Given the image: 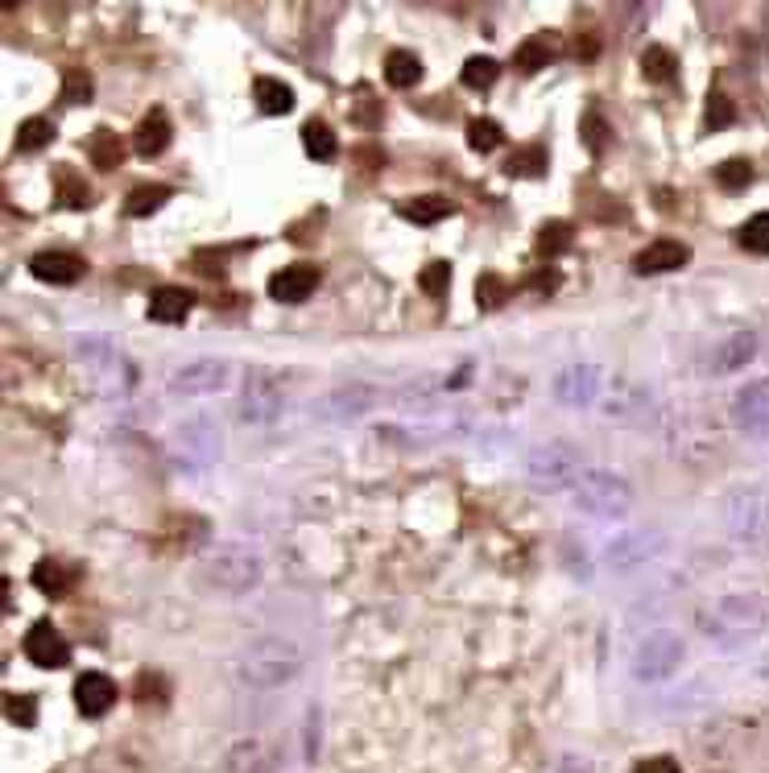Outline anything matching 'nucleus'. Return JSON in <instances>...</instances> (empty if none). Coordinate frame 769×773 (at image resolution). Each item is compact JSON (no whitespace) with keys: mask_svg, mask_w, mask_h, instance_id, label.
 Returning a JSON list of instances; mask_svg holds the SVG:
<instances>
[{"mask_svg":"<svg viewBox=\"0 0 769 773\" xmlns=\"http://www.w3.org/2000/svg\"><path fill=\"white\" fill-rule=\"evenodd\" d=\"M75 368L83 385L104 401H124L136 385V364L100 335H88L75 344Z\"/></svg>","mask_w":769,"mask_h":773,"instance_id":"nucleus-1","label":"nucleus"},{"mask_svg":"<svg viewBox=\"0 0 769 773\" xmlns=\"http://www.w3.org/2000/svg\"><path fill=\"white\" fill-rule=\"evenodd\" d=\"M261 571H265L261 555L244 542H215L195 562L199 583L208 591H215V596H244V591H253L261 583Z\"/></svg>","mask_w":769,"mask_h":773,"instance_id":"nucleus-2","label":"nucleus"},{"mask_svg":"<svg viewBox=\"0 0 769 773\" xmlns=\"http://www.w3.org/2000/svg\"><path fill=\"white\" fill-rule=\"evenodd\" d=\"M302 670V650L290 637H256L236 653V674L253 691H273Z\"/></svg>","mask_w":769,"mask_h":773,"instance_id":"nucleus-3","label":"nucleus"},{"mask_svg":"<svg viewBox=\"0 0 769 773\" xmlns=\"http://www.w3.org/2000/svg\"><path fill=\"white\" fill-rule=\"evenodd\" d=\"M699 629L711 641H720V645H740V641L757 637L761 629H769V604L753 591H732V596L704 608Z\"/></svg>","mask_w":769,"mask_h":773,"instance_id":"nucleus-4","label":"nucleus"},{"mask_svg":"<svg viewBox=\"0 0 769 773\" xmlns=\"http://www.w3.org/2000/svg\"><path fill=\"white\" fill-rule=\"evenodd\" d=\"M166 451L182 471H208L224 451V439L208 414H191V418L170 426Z\"/></svg>","mask_w":769,"mask_h":773,"instance_id":"nucleus-5","label":"nucleus"},{"mask_svg":"<svg viewBox=\"0 0 769 773\" xmlns=\"http://www.w3.org/2000/svg\"><path fill=\"white\" fill-rule=\"evenodd\" d=\"M725 526L737 542L769 550V488L740 485L725 500Z\"/></svg>","mask_w":769,"mask_h":773,"instance_id":"nucleus-6","label":"nucleus"},{"mask_svg":"<svg viewBox=\"0 0 769 773\" xmlns=\"http://www.w3.org/2000/svg\"><path fill=\"white\" fill-rule=\"evenodd\" d=\"M575 509H584L591 517H625L634 509V488L625 476L604 468H588L579 480L571 485Z\"/></svg>","mask_w":769,"mask_h":773,"instance_id":"nucleus-7","label":"nucleus"},{"mask_svg":"<svg viewBox=\"0 0 769 773\" xmlns=\"http://www.w3.org/2000/svg\"><path fill=\"white\" fill-rule=\"evenodd\" d=\"M584 455H579V447H571V443H563V439H550V443H538L534 451L526 455V476L534 480L538 488H571L579 476H584Z\"/></svg>","mask_w":769,"mask_h":773,"instance_id":"nucleus-8","label":"nucleus"},{"mask_svg":"<svg viewBox=\"0 0 769 773\" xmlns=\"http://www.w3.org/2000/svg\"><path fill=\"white\" fill-rule=\"evenodd\" d=\"M286 409V389L282 380L265 373V368H253L241 385V397H236V414H241L244 426H273Z\"/></svg>","mask_w":769,"mask_h":773,"instance_id":"nucleus-9","label":"nucleus"},{"mask_svg":"<svg viewBox=\"0 0 769 773\" xmlns=\"http://www.w3.org/2000/svg\"><path fill=\"white\" fill-rule=\"evenodd\" d=\"M666 546H670V538H666L662 530H625L620 538L608 542L604 567H608L613 576H634V571L654 567V562L662 559Z\"/></svg>","mask_w":769,"mask_h":773,"instance_id":"nucleus-10","label":"nucleus"},{"mask_svg":"<svg viewBox=\"0 0 769 773\" xmlns=\"http://www.w3.org/2000/svg\"><path fill=\"white\" fill-rule=\"evenodd\" d=\"M232 385V364L227 360H215V356H203V360H186L179 364L166 380V394L186 401V397H208V394H220Z\"/></svg>","mask_w":769,"mask_h":773,"instance_id":"nucleus-11","label":"nucleus"},{"mask_svg":"<svg viewBox=\"0 0 769 773\" xmlns=\"http://www.w3.org/2000/svg\"><path fill=\"white\" fill-rule=\"evenodd\" d=\"M682 662V637L670 629H654V633L637 645L634 653V674L641 682H658L666 674H675Z\"/></svg>","mask_w":769,"mask_h":773,"instance_id":"nucleus-12","label":"nucleus"},{"mask_svg":"<svg viewBox=\"0 0 769 773\" xmlns=\"http://www.w3.org/2000/svg\"><path fill=\"white\" fill-rule=\"evenodd\" d=\"M732 426H737L740 435H749V439H766L769 435V377L761 380H749L737 397H732Z\"/></svg>","mask_w":769,"mask_h":773,"instance_id":"nucleus-13","label":"nucleus"},{"mask_svg":"<svg viewBox=\"0 0 769 773\" xmlns=\"http://www.w3.org/2000/svg\"><path fill=\"white\" fill-rule=\"evenodd\" d=\"M600 394L604 389H600V368H596V364L571 360L555 373V397L563 401V406H575V409L596 406Z\"/></svg>","mask_w":769,"mask_h":773,"instance_id":"nucleus-14","label":"nucleus"},{"mask_svg":"<svg viewBox=\"0 0 769 773\" xmlns=\"http://www.w3.org/2000/svg\"><path fill=\"white\" fill-rule=\"evenodd\" d=\"M21 650H26V658H30L33 667L42 670H62L71 662V645L62 641V633L50 621L33 624L30 633H26V641H21Z\"/></svg>","mask_w":769,"mask_h":773,"instance_id":"nucleus-15","label":"nucleus"},{"mask_svg":"<svg viewBox=\"0 0 769 773\" xmlns=\"http://www.w3.org/2000/svg\"><path fill=\"white\" fill-rule=\"evenodd\" d=\"M83 257L75 253H67V248H42V253H33L30 257V273L45 286H75L79 277H83Z\"/></svg>","mask_w":769,"mask_h":773,"instance_id":"nucleus-16","label":"nucleus"},{"mask_svg":"<svg viewBox=\"0 0 769 773\" xmlns=\"http://www.w3.org/2000/svg\"><path fill=\"white\" fill-rule=\"evenodd\" d=\"M265 289H270L273 303H306V298L318 289V265H306V261L286 265V269L273 273Z\"/></svg>","mask_w":769,"mask_h":773,"instance_id":"nucleus-17","label":"nucleus"},{"mask_svg":"<svg viewBox=\"0 0 769 773\" xmlns=\"http://www.w3.org/2000/svg\"><path fill=\"white\" fill-rule=\"evenodd\" d=\"M373 406H377V389H373V385H340V389H332V394L318 401L315 414L347 423V418H361L364 409H373Z\"/></svg>","mask_w":769,"mask_h":773,"instance_id":"nucleus-18","label":"nucleus"},{"mask_svg":"<svg viewBox=\"0 0 769 773\" xmlns=\"http://www.w3.org/2000/svg\"><path fill=\"white\" fill-rule=\"evenodd\" d=\"M117 695H121V691H117V682L108 679V674H100V670H88V674H79V679H75V708L88 715V720L112 712Z\"/></svg>","mask_w":769,"mask_h":773,"instance_id":"nucleus-19","label":"nucleus"},{"mask_svg":"<svg viewBox=\"0 0 769 773\" xmlns=\"http://www.w3.org/2000/svg\"><path fill=\"white\" fill-rule=\"evenodd\" d=\"M691 261V248L682 241H654L646 244L641 253L634 257V273H641V277H654V273H670V269H682Z\"/></svg>","mask_w":769,"mask_h":773,"instance_id":"nucleus-20","label":"nucleus"},{"mask_svg":"<svg viewBox=\"0 0 769 773\" xmlns=\"http://www.w3.org/2000/svg\"><path fill=\"white\" fill-rule=\"evenodd\" d=\"M757 356V335L753 332H745V327H737V332H728L716 348H711V373H737V368H745V364Z\"/></svg>","mask_w":769,"mask_h":773,"instance_id":"nucleus-21","label":"nucleus"},{"mask_svg":"<svg viewBox=\"0 0 769 773\" xmlns=\"http://www.w3.org/2000/svg\"><path fill=\"white\" fill-rule=\"evenodd\" d=\"M600 406L608 418H637L641 409H649V389L629 377H617L613 380V389L600 394Z\"/></svg>","mask_w":769,"mask_h":773,"instance_id":"nucleus-22","label":"nucleus"},{"mask_svg":"<svg viewBox=\"0 0 769 773\" xmlns=\"http://www.w3.org/2000/svg\"><path fill=\"white\" fill-rule=\"evenodd\" d=\"M227 770L232 773H273L277 770V744L265 741V736L241 741L232 753H227Z\"/></svg>","mask_w":769,"mask_h":773,"instance_id":"nucleus-23","label":"nucleus"},{"mask_svg":"<svg viewBox=\"0 0 769 773\" xmlns=\"http://www.w3.org/2000/svg\"><path fill=\"white\" fill-rule=\"evenodd\" d=\"M170 136H174L170 116L162 112V108H153V112H145L141 124L133 129V150L141 153V157H158V153H166Z\"/></svg>","mask_w":769,"mask_h":773,"instance_id":"nucleus-24","label":"nucleus"},{"mask_svg":"<svg viewBox=\"0 0 769 773\" xmlns=\"http://www.w3.org/2000/svg\"><path fill=\"white\" fill-rule=\"evenodd\" d=\"M75 579H79V571L71 562H62V559L33 562V588L42 591V596H50V600H62L67 591L75 588Z\"/></svg>","mask_w":769,"mask_h":773,"instance_id":"nucleus-25","label":"nucleus"},{"mask_svg":"<svg viewBox=\"0 0 769 773\" xmlns=\"http://www.w3.org/2000/svg\"><path fill=\"white\" fill-rule=\"evenodd\" d=\"M195 306V294L182 286H158L150 294V318L153 323H182Z\"/></svg>","mask_w":769,"mask_h":773,"instance_id":"nucleus-26","label":"nucleus"},{"mask_svg":"<svg viewBox=\"0 0 769 773\" xmlns=\"http://www.w3.org/2000/svg\"><path fill=\"white\" fill-rule=\"evenodd\" d=\"M253 100L265 116H286L294 108V88L286 79H273V75H256L253 79Z\"/></svg>","mask_w":769,"mask_h":773,"instance_id":"nucleus-27","label":"nucleus"},{"mask_svg":"<svg viewBox=\"0 0 769 773\" xmlns=\"http://www.w3.org/2000/svg\"><path fill=\"white\" fill-rule=\"evenodd\" d=\"M455 212V203L447 195H414L397 203V215L409 220V224H438Z\"/></svg>","mask_w":769,"mask_h":773,"instance_id":"nucleus-28","label":"nucleus"},{"mask_svg":"<svg viewBox=\"0 0 769 773\" xmlns=\"http://www.w3.org/2000/svg\"><path fill=\"white\" fill-rule=\"evenodd\" d=\"M550 59H555V38L550 33H534V38H526L513 50V67L522 75H538L543 67H550Z\"/></svg>","mask_w":769,"mask_h":773,"instance_id":"nucleus-29","label":"nucleus"},{"mask_svg":"<svg viewBox=\"0 0 769 773\" xmlns=\"http://www.w3.org/2000/svg\"><path fill=\"white\" fill-rule=\"evenodd\" d=\"M54 199H59V207H71V212H83V207H91V203H95L91 186L79 179L71 166L54 170Z\"/></svg>","mask_w":769,"mask_h":773,"instance_id":"nucleus-30","label":"nucleus"},{"mask_svg":"<svg viewBox=\"0 0 769 773\" xmlns=\"http://www.w3.org/2000/svg\"><path fill=\"white\" fill-rule=\"evenodd\" d=\"M423 79V59L414 54V50H389L385 54V83L389 88H414Z\"/></svg>","mask_w":769,"mask_h":773,"instance_id":"nucleus-31","label":"nucleus"},{"mask_svg":"<svg viewBox=\"0 0 769 773\" xmlns=\"http://www.w3.org/2000/svg\"><path fill=\"white\" fill-rule=\"evenodd\" d=\"M88 157H91V166H100V170H117L124 162V145H121V133H112V129H95V133L88 136Z\"/></svg>","mask_w":769,"mask_h":773,"instance_id":"nucleus-32","label":"nucleus"},{"mask_svg":"<svg viewBox=\"0 0 769 773\" xmlns=\"http://www.w3.org/2000/svg\"><path fill=\"white\" fill-rule=\"evenodd\" d=\"M302 150H306V157H315V162H332L335 150H340L332 124L318 121V116H311V121L302 124Z\"/></svg>","mask_w":769,"mask_h":773,"instance_id":"nucleus-33","label":"nucleus"},{"mask_svg":"<svg viewBox=\"0 0 769 773\" xmlns=\"http://www.w3.org/2000/svg\"><path fill=\"white\" fill-rule=\"evenodd\" d=\"M571 244H575V227L567 224V220H546V224L538 227V241H534V248H538V257L555 261V257H563Z\"/></svg>","mask_w":769,"mask_h":773,"instance_id":"nucleus-34","label":"nucleus"},{"mask_svg":"<svg viewBox=\"0 0 769 773\" xmlns=\"http://www.w3.org/2000/svg\"><path fill=\"white\" fill-rule=\"evenodd\" d=\"M166 199H170V186H162V182H141V186H133V191H129V199H124V215L145 220V215L158 212Z\"/></svg>","mask_w":769,"mask_h":773,"instance_id":"nucleus-35","label":"nucleus"},{"mask_svg":"<svg viewBox=\"0 0 769 773\" xmlns=\"http://www.w3.org/2000/svg\"><path fill=\"white\" fill-rule=\"evenodd\" d=\"M675 71H679L675 50H666V45H658V42L641 50V75H646L649 83H670V79H675Z\"/></svg>","mask_w":769,"mask_h":773,"instance_id":"nucleus-36","label":"nucleus"},{"mask_svg":"<svg viewBox=\"0 0 769 773\" xmlns=\"http://www.w3.org/2000/svg\"><path fill=\"white\" fill-rule=\"evenodd\" d=\"M133 699L141 708H166L170 703V679L158 670H141L133 682Z\"/></svg>","mask_w":769,"mask_h":773,"instance_id":"nucleus-37","label":"nucleus"},{"mask_svg":"<svg viewBox=\"0 0 769 773\" xmlns=\"http://www.w3.org/2000/svg\"><path fill=\"white\" fill-rule=\"evenodd\" d=\"M543 170H546L543 145H522V150L505 162V174H509V179H543Z\"/></svg>","mask_w":769,"mask_h":773,"instance_id":"nucleus-38","label":"nucleus"},{"mask_svg":"<svg viewBox=\"0 0 769 773\" xmlns=\"http://www.w3.org/2000/svg\"><path fill=\"white\" fill-rule=\"evenodd\" d=\"M737 241L745 253H757V257H769V212H757L740 224Z\"/></svg>","mask_w":769,"mask_h":773,"instance_id":"nucleus-39","label":"nucleus"},{"mask_svg":"<svg viewBox=\"0 0 769 773\" xmlns=\"http://www.w3.org/2000/svg\"><path fill=\"white\" fill-rule=\"evenodd\" d=\"M50 141H54V124L45 121V116H30V121L17 124V150L21 153H38Z\"/></svg>","mask_w":769,"mask_h":773,"instance_id":"nucleus-40","label":"nucleus"},{"mask_svg":"<svg viewBox=\"0 0 769 773\" xmlns=\"http://www.w3.org/2000/svg\"><path fill=\"white\" fill-rule=\"evenodd\" d=\"M500 141H505V129H500V121H493V116H472V121H468V145L476 153L500 150Z\"/></svg>","mask_w":769,"mask_h":773,"instance_id":"nucleus-41","label":"nucleus"},{"mask_svg":"<svg viewBox=\"0 0 769 773\" xmlns=\"http://www.w3.org/2000/svg\"><path fill=\"white\" fill-rule=\"evenodd\" d=\"M509 294H513V289H509V282H505L500 273L488 269V273H480V277H476V306H480V311H500Z\"/></svg>","mask_w":769,"mask_h":773,"instance_id":"nucleus-42","label":"nucleus"},{"mask_svg":"<svg viewBox=\"0 0 769 773\" xmlns=\"http://www.w3.org/2000/svg\"><path fill=\"white\" fill-rule=\"evenodd\" d=\"M497 79H500V62L493 59V54H472V59L464 62V83H468L472 91L493 88Z\"/></svg>","mask_w":769,"mask_h":773,"instance_id":"nucleus-43","label":"nucleus"},{"mask_svg":"<svg viewBox=\"0 0 769 773\" xmlns=\"http://www.w3.org/2000/svg\"><path fill=\"white\" fill-rule=\"evenodd\" d=\"M732 121H737V104L728 100L725 91H711L708 108H704V133H720V129H728Z\"/></svg>","mask_w":769,"mask_h":773,"instance_id":"nucleus-44","label":"nucleus"},{"mask_svg":"<svg viewBox=\"0 0 769 773\" xmlns=\"http://www.w3.org/2000/svg\"><path fill=\"white\" fill-rule=\"evenodd\" d=\"M4 720L13 728H33L38 724V699L26 691H9L4 695Z\"/></svg>","mask_w":769,"mask_h":773,"instance_id":"nucleus-45","label":"nucleus"},{"mask_svg":"<svg viewBox=\"0 0 769 773\" xmlns=\"http://www.w3.org/2000/svg\"><path fill=\"white\" fill-rule=\"evenodd\" d=\"M91 91H95V83H91L83 67H67L62 71V100L67 104H91Z\"/></svg>","mask_w":769,"mask_h":773,"instance_id":"nucleus-46","label":"nucleus"},{"mask_svg":"<svg viewBox=\"0 0 769 773\" xmlns=\"http://www.w3.org/2000/svg\"><path fill=\"white\" fill-rule=\"evenodd\" d=\"M579 136H584V145L600 157V153L608 150V141H613V129H608V121H604L600 112L591 108L588 116H584V124H579Z\"/></svg>","mask_w":769,"mask_h":773,"instance_id":"nucleus-47","label":"nucleus"},{"mask_svg":"<svg viewBox=\"0 0 769 773\" xmlns=\"http://www.w3.org/2000/svg\"><path fill=\"white\" fill-rule=\"evenodd\" d=\"M447 286H452V265H447V261H431V265L418 273V289L431 294V298H443Z\"/></svg>","mask_w":769,"mask_h":773,"instance_id":"nucleus-48","label":"nucleus"},{"mask_svg":"<svg viewBox=\"0 0 769 773\" xmlns=\"http://www.w3.org/2000/svg\"><path fill=\"white\" fill-rule=\"evenodd\" d=\"M716 182L728 186V191H745V186L753 182V166H749L745 157H728L725 166H716Z\"/></svg>","mask_w":769,"mask_h":773,"instance_id":"nucleus-49","label":"nucleus"},{"mask_svg":"<svg viewBox=\"0 0 769 773\" xmlns=\"http://www.w3.org/2000/svg\"><path fill=\"white\" fill-rule=\"evenodd\" d=\"M356 95H361V100H356L361 108H352V121L377 124V100H373V88H368V83H361V88H356Z\"/></svg>","mask_w":769,"mask_h":773,"instance_id":"nucleus-50","label":"nucleus"},{"mask_svg":"<svg viewBox=\"0 0 769 773\" xmlns=\"http://www.w3.org/2000/svg\"><path fill=\"white\" fill-rule=\"evenodd\" d=\"M526 289H534V294H555V289H558V273L550 269V265H543V269L534 273V277H526Z\"/></svg>","mask_w":769,"mask_h":773,"instance_id":"nucleus-51","label":"nucleus"},{"mask_svg":"<svg viewBox=\"0 0 769 773\" xmlns=\"http://www.w3.org/2000/svg\"><path fill=\"white\" fill-rule=\"evenodd\" d=\"M634 773H679V761L675 757H646V761H637Z\"/></svg>","mask_w":769,"mask_h":773,"instance_id":"nucleus-52","label":"nucleus"},{"mask_svg":"<svg viewBox=\"0 0 769 773\" xmlns=\"http://www.w3.org/2000/svg\"><path fill=\"white\" fill-rule=\"evenodd\" d=\"M575 54H579V59H584V54H596V42H584V38H579V42H575Z\"/></svg>","mask_w":769,"mask_h":773,"instance_id":"nucleus-53","label":"nucleus"},{"mask_svg":"<svg viewBox=\"0 0 769 773\" xmlns=\"http://www.w3.org/2000/svg\"><path fill=\"white\" fill-rule=\"evenodd\" d=\"M766 670H769V658H766Z\"/></svg>","mask_w":769,"mask_h":773,"instance_id":"nucleus-54","label":"nucleus"}]
</instances>
